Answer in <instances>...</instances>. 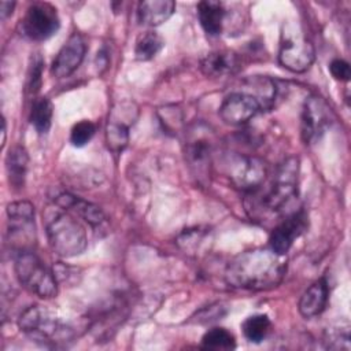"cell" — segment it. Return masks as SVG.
<instances>
[{"mask_svg": "<svg viewBox=\"0 0 351 351\" xmlns=\"http://www.w3.org/2000/svg\"><path fill=\"white\" fill-rule=\"evenodd\" d=\"M239 67L240 60L233 51H213L200 62V69L207 77H225L234 74Z\"/></svg>", "mask_w": 351, "mask_h": 351, "instance_id": "15", "label": "cell"}, {"mask_svg": "<svg viewBox=\"0 0 351 351\" xmlns=\"http://www.w3.org/2000/svg\"><path fill=\"white\" fill-rule=\"evenodd\" d=\"M261 101L250 92L237 90L230 92L219 107V115L222 121L232 126L247 123L262 110Z\"/></svg>", "mask_w": 351, "mask_h": 351, "instance_id": "12", "label": "cell"}, {"mask_svg": "<svg viewBox=\"0 0 351 351\" xmlns=\"http://www.w3.org/2000/svg\"><path fill=\"white\" fill-rule=\"evenodd\" d=\"M307 225V214L303 210L288 215L271 232L269 239V248L284 256L292 247L293 241L306 232Z\"/></svg>", "mask_w": 351, "mask_h": 351, "instance_id": "13", "label": "cell"}, {"mask_svg": "<svg viewBox=\"0 0 351 351\" xmlns=\"http://www.w3.org/2000/svg\"><path fill=\"white\" fill-rule=\"evenodd\" d=\"M314 58V45L304 36L299 23L284 25L278 51L280 64L292 73H303L311 67Z\"/></svg>", "mask_w": 351, "mask_h": 351, "instance_id": "4", "label": "cell"}, {"mask_svg": "<svg viewBox=\"0 0 351 351\" xmlns=\"http://www.w3.org/2000/svg\"><path fill=\"white\" fill-rule=\"evenodd\" d=\"M282 255L270 248H254L234 256L225 271L226 282L233 288L266 291L277 287L285 274Z\"/></svg>", "mask_w": 351, "mask_h": 351, "instance_id": "1", "label": "cell"}, {"mask_svg": "<svg viewBox=\"0 0 351 351\" xmlns=\"http://www.w3.org/2000/svg\"><path fill=\"white\" fill-rule=\"evenodd\" d=\"M8 240L18 252L30 251L36 241L34 207L27 200L12 202L7 207Z\"/></svg>", "mask_w": 351, "mask_h": 351, "instance_id": "7", "label": "cell"}, {"mask_svg": "<svg viewBox=\"0 0 351 351\" xmlns=\"http://www.w3.org/2000/svg\"><path fill=\"white\" fill-rule=\"evenodd\" d=\"M271 322L266 314H254L248 317L243 325L244 337L251 343H261L269 333Z\"/></svg>", "mask_w": 351, "mask_h": 351, "instance_id": "23", "label": "cell"}, {"mask_svg": "<svg viewBox=\"0 0 351 351\" xmlns=\"http://www.w3.org/2000/svg\"><path fill=\"white\" fill-rule=\"evenodd\" d=\"M197 16L202 27L208 36H219L223 30L226 10L223 3L204 0L197 4Z\"/></svg>", "mask_w": 351, "mask_h": 351, "instance_id": "18", "label": "cell"}, {"mask_svg": "<svg viewBox=\"0 0 351 351\" xmlns=\"http://www.w3.org/2000/svg\"><path fill=\"white\" fill-rule=\"evenodd\" d=\"M19 329L33 341L47 347L63 346L74 337V329L43 306L27 307L18 319Z\"/></svg>", "mask_w": 351, "mask_h": 351, "instance_id": "3", "label": "cell"}, {"mask_svg": "<svg viewBox=\"0 0 351 351\" xmlns=\"http://www.w3.org/2000/svg\"><path fill=\"white\" fill-rule=\"evenodd\" d=\"M29 166V155L27 151L21 147L15 145L12 147L5 158V167L8 173V180L12 186H23L25 177Z\"/></svg>", "mask_w": 351, "mask_h": 351, "instance_id": "20", "label": "cell"}, {"mask_svg": "<svg viewBox=\"0 0 351 351\" xmlns=\"http://www.w3.org/2000/svg\"><path fill=\"white\" fill-rule=\"evenodd\" d=\"M14 7H15L14 1H1L0 3V15H1V18L5 19L8 15H11Z\"/></svg>", "mask_w": 351, "mask_h": 351, "instance_id": "29", "label": "cell"}, {"mask_svg": "<svg viewBox=\"0 0 351 351\" xmlns=\"http://www.w3.org/2000/svg\"><path fill=\"white\" fill-rule=\"evenodd\" d=\"M60 26L58 11L49 3H33L19 21V32L22 36L33 41H44L52 37Z\"/></svg>", "mask_w": 351, "mask_h": 351, "instance_id": "8", "label": "cell"}, {"mask_svg": "<svg viewBox=\"0 0 351 351\" xmlns=\"http://www.w3.org/2000/svg\"><path fill=\"white\" fill-rule=\"evenodd\" d=\"M226 171L236 188L251 193L263 184L267 176V166L258 156L239 154L229 158Z\"/></svg>", "mask_w": 351, "mask_h": 351, "instance_id": "9", "label": "cell"}, {"mask_svg": "<svg viewBox=\"0 0 351 351\" xmlns=\"http://www.w3.org/2000/svg\"><path fill=\"white\" fill-rule=\"evenodd\" d=\"M329 71L335 80L348 81L351 75L350 64L343 59H333L329 64Z\"/></svg>", "mask_w": 351, "mask_h": 351, "instance_id": "28", "label": "cell"}, {"mask_svg": "<svg viewBox=\"0 0 351 351\" xmlns=\"http://www.w3.org/2000/svg\"><path fill=\"white\" fill-rule=\"evenodd\" d=\"M329 287L328 281L321 277L315 282H313L302 295L299 300V313L304 318H313L319 315L328 303Z\"/></svg>", "mask_w": 351, "mask_h": 351, "instance_id": "17", "label": "cell"}, {"mask_svg": "<svg viewBox=\"0 0 351 351\" xmlns=\"http://www.w3.org/2000/svg\"><path fill=\"white\" fill-rule=\"evenodd\" d=\"M95 132H96V126L93 122L86 119L80 121L71 129L70 141L74 147H84L92 140V137L95 136Z\"/></svg>", "mask_w": 351, "mask_h": 351, "instance_id": "27", "label": "cell"}, {"mask_svg": "<svg viewBox=\"0 0 351 351\" xmlns=\"http://www.w3.org/2000/svg\"><path fill=\"white\" fill-rule=\"evenodd\" d=\"M86 44L82 36L78 33H73L63 44V47L59 49L58 55L52 62V75L56 78H64L73 74L84 60Z\"/></svg>", "mask_w": 351, "mask_h": 351, "instance_id": "14", "label": "cell"}, {"mask_svg": "<svg viewBox=\"0 0 351 351\" xmlns=\"http://www.w3.org/2000/svg\"><path fill=\"white\" fill-rule=\"evenodd\" d=\"M202 347L206 350H233L236 340L233 333L225 328H213L202 337Z\"/></svg>", "mask_w": 351, "mask_h": 351, "instance_id": "24", "label": "cell"}, {"mask_svg": "<svg viewBox=\"0 0 351 351\" xmlns=\"http://www.w3.org/2000/svg\"><path fill=\"white\" fill-rule=\"evenodd\" d=\"M44 221L49 245L58 255L70 258L85 251L88 245L85 228L70 211L53 203L47 208Z\"/></svg>", "mask_w": 351, "mask_h": 351, "instance_id": "2", "label": "cell"}, {"mask_svg": "<svg viewBox=\"0 0 351 351\" xmlns=\"http://www.w3.org/2000/svg\"><path fill=\"white\" fill-rule=\"evenodd\" d=\"M53 203L70 213L77 214L78 217H81L84 221H86L92 226H97L104 222V214L100 210V207H97L96 204L86 202L81 197H77L71 193L58 195L55 197Z\"/></svg>", "mask_w": 351, "mask_h": 351, "instance_id": "16", "label": "cell"}, {"mask_svg": "<svg viewBox=\"0 0 351 351\" xmlns=\"http://www.w3.org/2000/svg\"><path fill=\"white\" fill-rule=\"evenodd\" d=\"M325 347L330 350H350V325L348 322L328 328L325 333Z\"/></svg>", "mask_w": 351, "mask_h": 351, "instance_id": "25", "label": "cell"}, {"mask_svg": "<svg viewBox=\"0 0 351 351\" xmlns=\"http://www.w3.org/2000/svg\"><path fill=\"white\" fill-rule=\"evenodd\" d=\"M15 273L19 282L30 292L43 299L58 293L55 273L48 269L32 251L18 252L15 258Z\"/></svg>", "mask_w": 351, "mask_h": 351, "instance_id": "5", "label": "cell"}, {"mask_svg": "<svg viewBox=\"0 0 351 351\" xmlns=\"http://www.w3.org/2000/svg\"><path fill=\"white\" fill-rule=\"evenodd\" d=\"M52 114L53 106L48 97H38L34 100L30 112V122L37 130V133H48L52 123Z\"/></svg>", "mask_w": 351, "mask_h": 351, "instance_id": "22", "label": "cell"}, {"mask_svg": "<svg viewBox=\"0 0 351 351\" xmlns=\"http://www.w3.org/2000/svg\"><path fill=\"white\" fill-rule=\"evenodd\" d=\"M299 159L291 156L277 169L269 191L261 197V210L269 213L281 211L298 195Z\"/></svg>", "mask_w": 351, "mask_h": 351, "instance_id": "6", "label": "cell"}, {"mask_svg": "<svg viewBox=\"0 0 351 351\" xmlns=\"http://www.w3.org/2000/svg\"><path fill=\"white\" fill-rule=\"evenodd\" d=\"M136 117L137 108L133 103L123 101L112 108L106 128V141L112 152L121 154L126 148L129 143V129L130 125L134 123Z\"/></svg>", "mask_w": 351, "mask_h": 351, "instance_id": "11", "label": "cell"}, {"mask_svg": "<svg viewBox=\"0 0 351 351\" xmlns=\"http://www.w3.org/2000/svg\"><path fill=\"white\" fill-rule=\"evenodd\" d=\"M333 112L319 96L306 99L302 111V138L306 144H314L330 128Z\"/></svg>", "mask_w": 351, "mask_h": 351, "instance_id": "10", "label": "cell"}, {"mask_svg": "<svg viewBox=\"0 0 351 351\" xmlns=\"http://www.w3.org/2000/svg\"><path fill=\"white\" fill-rule=\"evenodd\" d=\"M43 66H44V60H43L41 55L34 53L30 59L29 71H27V82H26V90L32 95H36L41 86Z\"/></svg>", "mask_w": 351, "mask_h": 351, "instance_id": "26", "label": "cell"}, {"mask_svg": "<svg viewBox=\"0 0 351 351\" xmlns=\"http://www.w3.org/2000/svg\"><path fill=\"white\" fill-rule=\"evenodd\" d=\"M163 45H165V41L156 32H151V30L144 32L136 40V45H134L136 59L143 62L151 60L162 51Z\"/></svg>", "mask_w": 351, "mask_h": 351, "instance_id": "21", "label": "cell"}, {"mask_svg": "<svg viewBox=\"0 0 351 351\" xmlns=\"http://www.w3.org/2000/svg\"><path fill=\"white\" fill-rule=\"evenodd\" d=\"M176 10L171 0H147L138 4V21L145 26H159L166 22Z\"/></svg>", "mask_w": 351, "mask_h": 351, "instance_id": "19", "label": "cell"}]
</instances>
